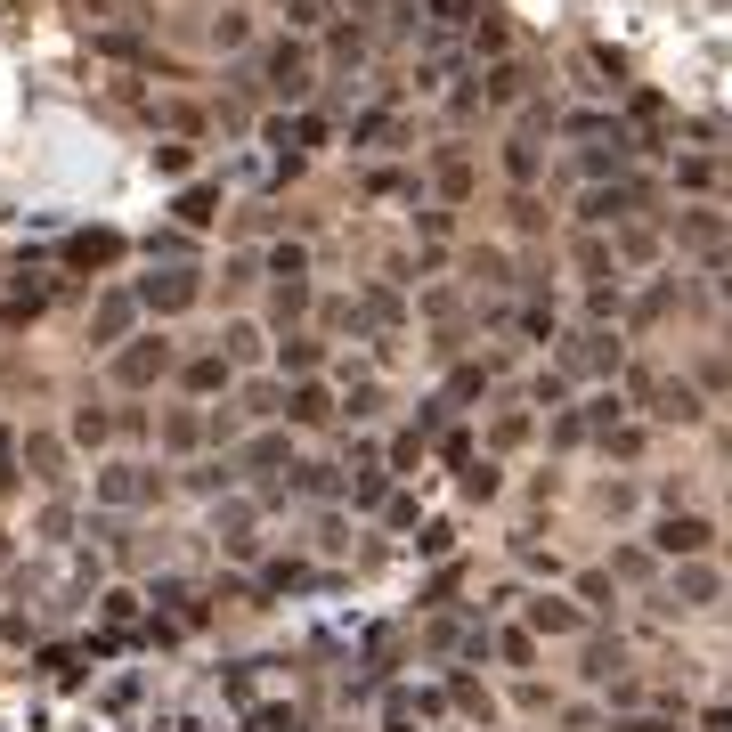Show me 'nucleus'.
Masks as SVG:
<instances>
[{"label": "nucleus", "mask_w": 732, "mask_h": 732, "mask_svg": "<svg viewBox=\"0 0 732 732\" xmlns=\"http://www.w3.org/2000/svg\"><path fill=\"white\" fill-rule=\"evenodd\" d=\"M521 90H529V66H513V57H505V66H488V82H480V98H488V106H513Z\"/></svg>", "instance_id": "f8f14e48"}, {"label": "nucleus", "mask_w": 732, "mask_h": 732, "mask_svg": "<svg viewBox=\"0 0 732 732\" xmlns=\"http://www.w3.org/2000/svg\"><path fill=\"white\" fill-rule=\"evenodd\" d=\"M212 41H220V49H236V41H244V17H236V9H220V17H212Z\"/></svg>", "instance_id": "f704fd0d"}, {"label": "nucleus", "mask_w": 732, "mask_h": 732, "mask_svg": "<svg viewBox=\"0 0 732 732\" xmlns=\"http://www.w3.org/2000/svg\"><path fill=\"white\" fill-rule=\"evenodd\" d=\"M277 9H285V25H318V17H326V0H277Z\"/></svg>", "instance_id": "72a5a7b5"}, {"label": "nucleus", "mask_w": 732, "mask_h": 732, "mask_svg": "<svg viewBox=\"0 0 732 732\" xmlns=\"http://www.w3.org/2000/svg\"><path fill=\"white\" fill-rule=\"evenodd\" d=\"M131 318H139V293H106V301H98V318H90V342H106V350H114L122 334H131Z\"/></svg>", "instance_id": "423d86ee"}, {"label": "nucleus", "mask_w": 732, "mask_h": 732, "mask_svg": "<svg viewBox=\"0 0 732 732\" xmlns=\"http://www.w3.org/2000/svg\"><path fill=\"white\" fill-rule=\"evenodd\" d=\"M25 464H33L41 480H57V440H41V432H33V440H25Z\"/></svg>", "instance_id": "a878e982"}, {"label": "nucleus", "mask_w": 732, "mask_h": 732, "mask_svg": "<svg viewBox=\"0 0 732 732\" xmlns=\"http://www.w3.org/2000/svg\"><path fill=\"white\" fill-rule=\"evenodd\" d=\"M326 415H334L326 383H293V391H285V423H326Z\"/></svg>", "instance_id": "9d476101"}, {"label": "nucleus", "mask_w": 732, "mask_h": 732, "mask_svg": "<svg viewBox=\"0 0 732 732\" xmlns=\"http://www.w3.org/2000/svg\"><path fill=\"white\" fill-rule=\"evenodd\" d=\"M497 488H505V480H497V464H464V497H480V505H488Z\"/></svg>", "instance_id": "393cba45"}, {"label": "nucleus", "mask_w": 732, "mask_h": 732, "mask_svg": "<svg viewBox=\"0 0 732 732\" xmlns=\"http://www.w3.org/2000/svg\"><path fill=\"white\" fill-rule=\"evenodd\" d=\"M74 440H82V448L106 440V415H98V407H74Z\"/></svg>", "instance_id": "c85d7f7f"}, {"label": "nucleus", "mask_w": 732, "mask_h": 732, "mask_svg": "<svg viewBox=\"0 0 732 732\" xmlns=\"http://www.w3.org/2000/svg\"><path fill=\"white\" fill-rule=\"evenodd\" d=\"M253 724H261V732H301V716H293V708H253Z\"/></svg>", "instance_id": "c9c22d12"}, {"label": "nucleus", "mask_w": 732, "mask_h": 732, "mask_svg": "<svg viewBox=\"0 0 732 732\" xmlns=\"http://www.w3.org/2000/svg\"><path fill=\"white\" fill-rule=\"evenodd\" d=\"M432 179H440V196H448V204H464V196H472V163H464V155H440V171H432Z\"/></svg>", "instance_id": "f3484780"}, {"label": "nucleus", "mask_w": 732, "mask_h": 732, "mask_svg": "<svg viewBox=\"0 0 732 732\" xmlns=\"http://www.w3.org/2000/svg\"><path fill=\"white\" fill-rule=\"evenodd\" d=\"M114 253H122V236H106V228H90V236H66V261H74V269H106Z\"/></svg>", "instance_id": "1a4fd4ad"}, {"label": "nucleus", "mask_w": 732, "mask_h": 732, "mask_svg": "<svg viewBox=\"0 0 732 732\" xmlns=\"http://www.w3.org/2000/svg\"><path fill=\"white\" fill-rule=\"evenodd\" d=\"M285 472H293V488H310V497H326V488H334L326 464H285Z\"/></svg>", "instance_id": "cd10ccee"}, {"label": "nucleus", "mask_w": 732, "mask_h": 732, "mask_svg": "<svg viewBox=\"0 0 732 732\" xmlns=\"http://www.w3.org/2000/svg\"><path fill=\"white\" fill-rule=\"evenodd\" d=\"M586 310H594V326H610V318H619V285H594Z\"/></svg>", "instance_id": "c756f323"}, {"label": "nucleus", "mask_w": 732, "mask_h": 732, "mask_svg": "<svg viewBox=\"0 0 732 732\" xmlns=\"http://www.w3.org/2000/svg\"><path fill=\"white\" fill-rule=\"evenodd\" d=\"M651 545H659V554H700V545H708V521H700V513H667V521L651 529Z\"/></svg>", "instance_id": "0eeeda50"}, {"label": "nucleus", "mask_w": 732, "mask_h": 732, "mask_svg": "<svg viewBox=\"0 0 732 732\" xmlns=\"http://www.w3.org/2000/svg\"><path fill=\"white\" fill-rule=\"evenodd\" d=\"M301 269H310L301 244H269V277H277V285H301Z\"/></svg>", "instance_id": "aec40b11"}, {"label": "nucleus", "mask_w": 732, "mask_h": 732, "mask_svg": "<svg viewBox=\"0 0 732 732\" xmlns=\"http://www.w3.org/2000/svg\"><path fill=\"white\" fill-rule=\"evenodd\" d=\"M196 269H163V277H147L139 285V310H155V318H179V310H196Z\"/></svg>", "instance_id": "7ed1b4c3"}, {"label": "nucleus", "mask_w": 732, "mask_h": 732, "mask_svg": "<svg viewBox=\"0 0 732 732\" xmlns=\"http://www.w3.org/2000/svg\"><path fill=\"white\" fill-rule=\"evenodd\" d=\"M147 488H155L147 464H106V472H98V505H139Z\"/></svg>", "instance_id": "39448f33"}, {"label": "nucleus", "mask_w": 732, "mask_h": 732, "mask_svg": "<svg viewBox=\"0 0 732 732\" xmlns=\"http://www.w3.org/2000/svg\"><path fill=\"white\" fill-rule=\"evenodd\" d=\"M497 651H505V659H513V667H529V659H537V643H529V635H521V627H505V635H497Z\"/></svg>", "instance_id": "7c9ffc66"}, {"label": "nucleus", "mask_w": 732, "mask_h": 732, "mask_svg": "<svg viewBox=\"0 0 732 732\" xmlns=\"http://www.w3.org/2000/svg\"><path fill=\"white\" fill-rule=\"evenodd\" d=\"M261 74H269L277 98H301V90H310V49H301V41H277V49L261 57Z\"/></svg>", "instance_id": "20e7f679"}, {"label": "nucleus", "mask_w": 732, "mask_h": 732, "mask_svg": "<svg viewBox=\"0 0 732 732\" xmlns=\"http://www.w3.org/2000/svg\"><path fill=\"white\" fill-rule=\"evenodd\" d=\"M635 204H651V179H619V188H586V196H578V220H586V228H619Z\"/></svg>", "instance_id": "f257e3e1"}, {"label": "nucleus", "mask_w": 732, "mask_h": 732, "mask_svg": "<svg viewBox=\"0 0 732 732\" xmlns=\"http://www.w3.org/2000/svg\"><path fill=\"white\" fill-rule=\"evenodd\" d=\"M171 212H179V228H212V220H220V188H212V179H196V188H179Z\"/></svg>", "instance_id": "6e6552de"}, {"label": "nucleus", "mask_w": 732, "mask_h": 732, "mask_svg": "<svg viewBox=\"0 0 732 732\" xmlns=\"http://www.w3.org/2000/svg\"><path fill=\"white\" fill-rule=\"evenodd\" d=\"M529 635H578V610L570 602H529Z\"/></svg>", "instance_id": "ddd939ff"}, {"label": "nucleus", "mask_w": 732, "mask_h": 732, "mask_svg": "<svg viewBox=\"0 0 732 732\" xmlns=\"http://www.w3.org/2000/svg\"><path fill=\"white\" fill-rule=\"evenodd\" d=\"M17 480V432H0V488Z\"/></svg>", "instance_id": "a19ab883"}, {"label": "nucleus", "mask_w": 732, "mask_h": 732, "mask_svg": "<svg viewBox=\"0 0 732 732\" xmlns=\"http://www.w3.org/2000/svg\"><path fill=\"white\" fill-rule=\"evenodd\" d=\"M423 9H432V25H464V17H472V0H423Z\"/></svg>", "instance_id": "e433bc0d"}, {"label": "nucleus", "mask_w": 732, "mask_h": 732, "mask_svg": "<svg viewBox=\"0 0 732 732\" xmlns=\"http://www.w3.org/2000/svg\"><path fill=\"white\" fill-rule=\"evenodd\" d=\"M619 415H627V399H619V391H594V399H586V432H610Z\"/></svg>", "instance_id": "4be33fe9"}, {"label": "nucleus", "mask_w": 732, "mask_h": 732, "mask_svg": "<svg viewBox=\"0 0 732 732\" xmlns=\"http://www.w3.org/2000/svg\"><path fill=\"white\" fill-rule=\"evenodd\" d=\"M277 366H285V375H310V366H318V342H310V334H293V342L277 350Z\"/></svg>", "instance_id": "b1692460"}, {"label": "nucleus", "mask_w": 732, "mask_h": 732, "mask_svg": "<svg viewBox=\"0 0 732 732\" xmlns=\"http://www.w3.org/2000/svg\"><path fill=\"white\" fill-rule=\"evenodd\" d=\"M326 131H334L326 114H301V122H293V139H301V147H326Z\"/></svg>", "instance_id": "473e14b6"}, {"label": "nucleus", "mask_w": 732, "mask_h": 732, "mask_svg": "<svg viewBox=\"0 0 732 732\" xmlns=\"http://www.w3.org/2000/svg\"><path fill=\"white\" fill-rule=\"evenodd\" d=\"M676 179H684V188H692V196H700V188H708V179H716V171H708V163H700V155H684V163H676Z\"/></svg>", "instance_id": "58836bf2"}, {"label": "nucleus", "mask_w": 732, "mask_h": 732, "mask_svg": "<svg viewBox=\"0 0 732 732\" xmlns=\"http://www.w3.org/2000/svg\"><path fill=\"white\" fill-rule=\"evenodd\" d=\"M480 391H488V366H456L448 391H440V407H464V399H480Z\"/></svg>", "instance_id": "a211bd4d"}, {"label": "nucleus", "mask_w": 732, "mask_h": 732, "mask_svg": "<svg viewBox=\"0 0 732 732\" xmlns=\"http://www.w3.org/2000/svg\"><path fill=\"white\" fill-rule=\"evenodd\" d=\"M676 236H684V244H700V253H716V244H724V220H716V212H684V220H676Z\"/></svg>", "instance_id": "dca6fc26"}, {"label": "nucleus", "mask_w": 732, "mask_h": 732, "mask_svg": "<svg viewBox=\"0 0 732 732\" xmlns=\"http://www.w3.org/2000/svg\"><path fill=\"white\" fill-rule=\"evenodd\" d=\"M277 464H293V448H285V440H253V448L236 456V472H277Z\"/></svg>", "instance_id": "6ab92c4d"}, {"label": "nucleus", "mask_w": 732, "mask_h": 732, "mask_svg": "<svg viewBox=\"0 0 732 732\" xmlns=\"http://www.w3.org/2000/svg\"><path fill=\"white\" fill-rule=\"evenodd\" d=\"M131 9H139V0H131Z\"/></svg>", "instance_id": "79ce46f5"}, {"label": "nucleus", "mask_w": 732, "mask_h": 732, "mask_svg": "<svg viewBox=\"0 0 732 732\" xmlns=\"http://www.w3.org/2000/svg\"><path fill=\"white\" fill-rule=\"evenodd\" d=\"M415 456H423V440H415V432H399V440H391V464H399V472H415Z\"/></svg>", "instance_id": "ea45409f"}, {"label": "nucleus", "mask_w": 732, "mask_h": 732, "mask_svg": "<svg viewBox=\"0 0 732 732\" xmlns=\"http://www.w3.org/2000/svg\"><path fill=\"white\" fill-rule=\"evenodd\" d=\"M610 261H635V269H643V261H659V236H651V228H627V236H619V253H610Z\"/></svg>", "instance_id": "5701e85b"}, {"label": "nucleus", "mask_w": 732, "mask_h": 732, "mask_svg": "<svg viewBox=\"0 0 732 732\" xmlns=\"http://www.w3.org/2000/svg\"><path fill=\"white\" fill-rule=\"evenodd\" d=\"M155 602L171 610V619H204V602H196V586H188V578H155Z\"/></svg>", "instance_id": "4468645a"}, {"label": "nucleus", "mask_w": 732, "mask_h": 732, "mask_svg": "<svg viewBox=\"0 0 732 732\" xmlns=\"http://www.w3.org/2000/svg\"><path fill=\"white\" fill-rule=\"evenodd\" d=\"M358 318H366V326H399L407 310H399V293H383V285H375V293L358 301Z\"/></svg>", "instance_id": "412c9836"}, {"label": "nucleus", "mask_w": 732, "mask_h": 732, "mask_svg": "<svg viewBox=\"0 0 732 732\" xmlns=\"http://www.w3.org/2000/svg\"><path fill=\"white\" fill-rule=\"evenodd\" d=\"M171 366V342H155V334H139V342H114V383L122 391H147L155 375Z\"/></svg>", "instance_id": "f03ea898"}, {"label": "nucleus", "mask_w": 732, "mask_h": 732, "mask_svg": "<svg viewBox=\"0 0 732 732\" xmlns=\"http://www.w3.org/2000/svg\"><path fill=\"white\" fill-rule=\"evenodd\" d=\"M562 391H570L562 375H537V383H529V399H537V407H562Z\"/></svg>", "instance_id": "4c0bfd02"}, {"label": "nucleus", "mask_w": 732, "mask_h": 732, "mask_svg": "<svg viewBox=\"0 0 732 732\" xmlns=\"http://www.w3.org/2000/svg\"><path fill=\"white\" fill-rule=\"evenodd\" d=\"M659 415H676V423H700V399H692V391L676 383V391H667V407H659Z\"/></svg>", "instance_id": "2f4dec72"}, {"label": "nucleus", "mask_w": 732, "mask_h": 732, "mask_svg": "<svg viewBox=\"0 0 732 732\" xmlns=\"http://www.w3.org/2000/svg\"><path fill=\"white\" fill-rule=\"evenodd\" d=\"M228 375H236V366H228V358H212V350H204V358H188V375H179V383H188V391H196V399H212V391H228Z\"/></svg>", "instance_id": "9b49d317"}, {"label": "nucleus", "mask_w": 732, "mask_h": 732, "mask_svg": "<svg viewBox=\"0 0 732 732\" xmlns=\"http://www.w3.org/2000/svg\"><path fill=\"white\" fill-rule=\"evenodd\" d=\"M570 366H578V375H594V366H619V342H610V334H578Z\"/></svg>", "instance_id": "2eb2a0df"}, {"label": "nucleus", "mask_w": 732, "mask_h": 732, "mask_svg": "<svg viewBox=\"0 0 732 732\" xmlns=\"http://www.w3.org/2000/svg\"><path fill=\"white\" fill-rule=\"evenodd\" d=\"M676 594H684V602H692V610H700V602H708V594H716V570H684V578H676Z\"/></svg>", "instance_id": "bb28decb"}]
</instances>
